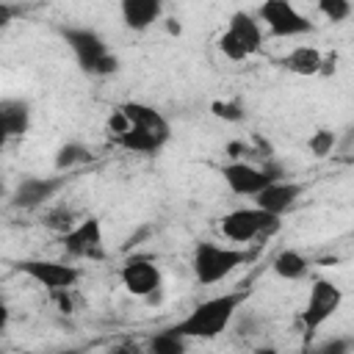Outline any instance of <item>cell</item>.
<instances>
[{"mask_svg": "<svg viewBox=\"0 0 354 354\" xmlns=\"http://www.w3.org/2000/svg\"><path fill=\"white\" fill-rule=\"evenodd\" d=\"M249 290H230V293H218V296H210L205 301H199L183 321L174 324V329L183 335V337H196V340H213L218 337L221 332L230 329L235 313L241 310V304L246 301Z\"/></svg>", "mask_w": 354, "mask_h": 354, "instance_id": "cell-1", "label": "cell"}, {"mask_svg": "<svg viewBox=\"0 0 354 354\" xmlns=\"http://www.w3.org/2000/svg\"><path fill=\"white\" fill-rule=\"evenodd\" d=\"M254 260V249H241V246H221L213 241H202L194 246V257H191V268L199 285H216L221 279H227L235 268L246 266Z\"/></svg>", "mask_w": 354, "mask_h": 354, "instance_id": "cell-2", "label": "cell"}, {"mask_svg": "<svg viewBox=\"0 0 354 354\" xmlns=\"http://www.w3.org/2000/svg\"><path fill=\"white\" fill-rule=\"evenodd\" d=\"M343 304V290L332 282V279H324V277H315L310 282V290H307V301L304 307L299 310V324H301V351L310 348V340L318 335V329L340 310Z\"/></svg>", "mask_w": 354, "mask_h": 354, "instance_id": "cell-3", "label": "cell"}, {"mask_svg": "<svg viewBox=\"0 0 354 354\" xmlns=\"http://www.w3.org/2000/svg\"><path fill=\"white\" fill-rule=\"evenodd\" d=\"M216 44H218V53L224 58L246 61V58H252V55H257L263 50V25L252 14L235 11Z\"/></svg>", "mask_w": 354, "mask_h": 354, "instance_id": "cell-4", "label": "cell"}, {"mask_svg": "<svg viewBox=\"0 0 354 354\" xmlns=\"http://www.w3.org/2000/svg\"><path fill=\"white\" fill-rule=\"evenodd\" d=\"M282 218L279 216H271L260 207H238V210H230L227 216H221V235L232 243H252V241H260V238H271L277 230H279Z\"/></svg>", "mask_w": 354, "mask_h": 354, "instance_id": "cell-5", "label": "cell"}, {"mask_svg": "<svg viewBox=\"0 0 354 354\" xmlns=\"http://www.w3.org/2000/svg\"><path fill=\"white\" fill-rule=\"evenodd\" d=\"M61 36L66 39L69 50L75 53L80 69H86L88 75H111V72H116V66H119L116 55L105 47V41L91 28H61Z\"/></svg>", "mask_w": 354, "mask_h": 354, "instance_id": "cell-6", "label": "cell"}, {"mask_svg": "<svg viewBox=\"0 0 354 354\" xmlns=\"http://www.w3.org/2000/svg\"><path fill=\"white\" fill-rule=\"evenodd\" d=\"M221 180L227 183V188L235 196H257L260 191H266L271 183L285 180L282 169L274 166L271 160H266V166H252L246 160H232L227 166H221Z\"/></svg>", "mask_w": 354, "mask_h": 354, "instance_id": "cell-7", "label": "cell"}, {"mask_svg": "<svg viewBox=\"0 0 354 354\" xmlns=\"http://www.w3.org/2000/svg\"><path fill=\"white\" fill-rule=\"evenodd\" d=\"M260 19L266 22V30L277 39H293L313 30V22L288 0H268L260 6Z\"/></svg>", "mask_w": 354, "mask_h": 354, "instance_id": "cell-8", "label": "cell"}, {"mask_svg": "<svg viewBox=\"0 0 354 354\" xmlns=\"http://www.w3.org/2000/svg\"><path fill=\"white\" fill-rule=\"evenodd\" d=\"M19 274L30 277L33 282H39L41 288H47L50 293L55 290H72L80 279V268L77 266H69V263H61V260H19L17 263Z\"/></svg>", "mask_w": 354, "mask_h": 354, "instance_id": "cell-9", "label": "cell"}, {"mask_svg": "<svg viewBox=\"0 0 354 354\" xmlns=\"http://www.w3.org/2000/svg\"><path fill=\"white\" fill-rule=\"evenodd\" d=\"M119 279H122V288L130 296L147 299V296H152V293L160 290L163 274H160V266L152 257L136 254V257H127L124 260V266L119 268Z\"/></svg>", "mask_w": 354, "mask_h": 354, "instance_id": "cell-10", "label": "cell"}, {"mask_svg": "<svg viewBox=\"0 0 354 354\" xmlns=\"http://www.w3.org/2000/svg\"><path fill=\"white\" fill-rule=\"evenodd\" d=\"M61 243L66 249V254L72 257H88L97 260L102 257V224L97 216L80 218L69 232L61 235Z\"/></svg>", "mask_w": 354, "mask_h": 354, "instance_id": "cell-11", "label": "cell"}, {"mask_svg": "<svg viewBox=\"0 0 354 354\" xmlns=\"http://www.w3.org/2000/svg\"><path fill=\"white\" fill-rule=\"evenodd\" d=\"M301 191H304L301 183L277 180V183H271L266 191H260V194L254 196V207H260V210H266V213L282 218V213H288V210L296 205V199L301 196Z\"/></svg>", "mask_w": 354, "mask_h": 354, "instance_id": "cell-12", "label": "cell"}, {"mask_svg": "<svg viewBox=\"0 0 354 354\" xmlns=\"http://www.w3.org/2000/svg\"><path fill=\"white\" fill-rule=\"evenodd\" d=\"M119 111L124 113V119H127L130 127L147 130V133H152V136L169 141V122H166V116H163L160 111H155L152 105H147V102H124V105H119Z\"/></svg>", "mask_w": 354, "mask_h": 354, "instance_id": "cell-13", "label": "cell"}, {"mask_svg": "<svg viewBox=\"0 0 354 354\" xmlns=\"http://www.w3.org/2000/svg\"><path fill=\"white\" fill-rule=\"evenodd\" d=\"M58 188H61V180H58V177H25V180L17 185L14 205H17V207H39V205L47 202Z\"/></svg>", "mask_w": 354, "mask_h": 354, "instance_id": "cell-14", "label": "cell"}, {"mask_svg": "<svg viewBox=\"0 0 354 354\" xmlns=\"http://www.w3.org/2000/svg\"><path fill=\"white\" fill-rule=\"evenodd\" d=\"M122 11V22L130 30H147L149 25H155L163 14V6L158 0H124L119 6Z\"/></svg>", "mask_w": 354, "mask_h": 354, "instance_id": "cell-15", "label": "cell"}, {"mask_svg": "<svg viewBox=\"0 0 354 354\" xmlns=\"http://www.w3.org/2000/svg\"><path fill=\"white\" fill-rule=\"evenodd\" d=\"M282 66H285L288 72H293V75L310 77V75L324 72V53H321L318 47H313V44H299V47H293V50L282 58Z\"/></svg>", "mask_w": 354, "mask_h": 354, "instance_id": "cell-16", "label": "cell"}, {"mask_svg": "<svg viewBox=\"0 0 354 354\" xmlns=\"http://www.w3.org/2000/svg\"><path fill=\"white\" fill-rule=\"evenodd\" d=\"M0 124L6 138H19L30 127V105L25 100H3L0 105Z\"/></svg>", "mask_w": 354, "mask_h": 354, "instance_id": "cell-17", "label": "cell"}, {"mask_svg": "<svg viewBox=\"0 0 354 354\" xmlns=\"http://www.w3.org/2000/svg\"><path fill=\"white\" fill-rule=\"evenodd\" d=\"M271 268L279 279H288V282H299L310 274V260L296 252V249H282L274 260H271Z\"/></svg>", "mask_w": 354, "mask_h": 354, "instance_id": "cell-18", "label": "cell"}, {"mask_svg": "<svg viewBox=\"0 0 354 354\" xmlns=\"http://www.w3.org/2000/svg\"><path fill=\"white\" fill-rule=\"evenodd\" d=\"M116 144L130 149V152H141V155H155L166 141L147 133V130H138V127H127L122 136H116Z\"/></svg>", "mask_w": 354, "mask_h": 354, "instance_id": "cell-19", "label": "cell"}, {"mask_svg": "<svg viewBox=\"0 0 354 354\" xmlns=\"http://www.w3.org/2000/svg\"><path fill=\"white\" fill-rule=\"evenodd\" d=\"M185 348H188V337H183L174 326L155 332L147 343V354H185Z\"/></svg>", "mask_w": 354, "mask_h": 354, "instance_id": "cell-20", "label": "cell"}, {"mask_svg": "<svg viewBox=\"0 0 354 354\" xmlns=\"http://www.w3.org/2000/svg\"><path fill=\"white\" fill-rule=\"evenodd\" d=\"M351 351H354V337L335 335V337L321 340L318 346H310V348L301 351V354H351Z\"/></svg>", "mask_w": 354, "mask_h": 354, "instance_id": "cell-21", "label": "cell"}, {"mask_svg": "<svg viewBox=\"0 0 354 354\" xmlns=\"http://www.w3.org/2000/svg\"><path fill=\"white\" fill-rule=\"evenodd\" d=\"M91 158V152L83 147V144H66V147H61L58 149V158H55V166L64 171V169H72V166H77V163H86Z\"/></svg>", "mask_w": 354, "mask_h": 354, "instance_id": "cell-22", "label": "cell"}, {"mask_svg": "<svg viewBox=\"0 0 354 354\" xmlns=\"http://www.w3.org/2000/svg\"><path fill=\"white\" fill-rule=\"evenodd\" d=\"M210 113L224 122H241L243 105H241V100H216V102H210Z\"/></svg>", "mask_w": 354, "mask_h": 354, "instance_id": "cell-23", "label": "cell"}, {"mask_svg": "<svg viewBox=\"0 0 354 354\" xmlns=\"http://www.w3.org/2000/svg\"><path fill=\"white\" fill-rule=\"evenodd\" d=\"M335 141H337L335 133L326 130V127H321V130H315V133L310 136V144H307V147H310V152H313L315 158H326V155L335 149Z\"/></svg>", "mask_w": 354, "mask_h": 354, "instance_id": "cell-24", "label": "cell"}, {"mask_svg": "<svg viewBox=\"0 0 354 354\" xmlns=\"http://www.w3.org/2000/svg\"><path fill=\"white\" fill-rule=\"evenodd\" d=\"M318 11L329 19V22H343L351 17V6L346 0H321L318 3Z\"/></svg>", "mask_w": 354, "mask_h": 354, "instance_id": "cell-25", "label": "cell"}, {"mask_svg": "<svg viewBox=\"0 0 354 354\" xmlns=\"http://www.w3.org/2000/svg\"><path fill=\"white\" fill-rule=\"evenodd\" d=\"M108 354H144V348H141L138 343H133V340H122V343H116Z\"/></svg>", "mask_w": 354, "mask_h": 354, "instance_id": "cell-26", "label": "cell"}, {"mask_svg": "<svg viewBox=\"0 0 354 354\" xmlns=\"http://www.w3.org/2000/svg\"><path fill=\"white\" fill-rule=\"evenodd\" d=\"M252 354H282L279 348H274V346H260V348H254Z\"/></svg>", "mask_w": 354, "mask_h": 354, "instance_id": "cell-27", "label": "cell"}, {"mask_svg": "<svg viewBox=\"0 0 354 354\" xmlns=\"http://www.w3.org/2000/svg\"><path fill=\"white\" fill-rule=\"evenodd\" d=\"M58 354H77V351H58Z\"/></svg>", "mask_w": 354, "mask_h": 354, "instance_id": "cell-28", "label": "cell"}]
</instances>
